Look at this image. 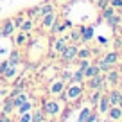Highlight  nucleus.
Masks as SVG:
<instances>
[{"label": "nucleus", "mask_w": 122, "mask_h": 122, "mask_svg": "<svg viewBox=\"0 0 122 122\" xmlns=\"http://www.w3.org/2000/svg\"><path fill=\"white\" fill-rule=\"evenodd\" d=\"M117 77H118V76H117V72H110V76H108V79H110L111 83H115V81H117Z\"/></svg>", "instance_id": "nucleus-27"}, {"label": "nucleus", "mask_w": 122, "mask_h": 122, "mask_svg": "<svg viewBox=\"0 0 122 122\" xmlns=\"http://www.w3.org/2000/svg\"><path fill=\"white\" fill-rule=\"evenodd\" d=\"M77 56H79L81 59H86V57L90 56V52H88L86 49H83V50H77Z\"/></svg>", "instance_id": "nucleus-24"}, {"label": "nucleus", "mask_w": 122, "mask_h": 122, "mask_svg": "<svg viewBox=\"0 0 122 122\" xmlns=\"http://www.w3.org/2000/svg\"><path fill=\"white\" fill-rule=\"evenodd\" d=\"M41 110L47 117H56L57 118L59 113L63 111V106H61V101H57V99H47V101H43Z\"/></svg>", "instance_id": "nucleus-2"}, {"label": "nucleus", "mask_w": 122, "mask_h": 122, "mask_svg": "<svg viewBox=\"0 0 122 122\" xmlns=\"http://www.w3.org/2000/svg\"><path fill=\"white\" fill-rule=\"evenodd\" d=\"M32 110H34V104L30 102V101H25V102H22L18 108H16L18 115H20V113H25V111H32Z\"/></svg>", "instance_id": "nucleus-12"}, {"label": "nucleus", "mask_w": 122, "mask_h": 122, "mask_svg": "<svg viewBox=\"0 0 122 122\" xmlns=\"http://www.w3.org/2000/svg\"><path fill=\"white\" fill-rule=\"evenodd\" d=\"M88 66H90V61H88V59H81V65H79V70H83V72H84V70H86Z\"/></svg>", "instance_id": "nucleus-25"}, {"label": "nucleus", "mask_w": 122, "mask_h": 122, "mask_svg": "<svg viewBox=\"0 0 122 122\" xmlns=\"http://www.w3.org/2000/svg\"><path fill=\"white\" fill-rule=\"evenodd\" d=\"M70 38H72V40H74V41H77V40H79V38H81V32H76V30H74L72 34H70Z\"/></svg>", "instance_id": "nucleus-28"}, {"label": "nucleus", "mask_w": 122, "mask_h": 122, "mask_svg": "<svg viewBox=\"0 0 122 122\" xmlns=\"http://www.w3.org/2000/svg\"><path fill=\"white\" fill-rule=\"evenodd\" d=\"M66 43H68V38H65V36H63V38H57V40H54L52 41V47H50V54H59L61 50L65 49L66 47Z\"/></svg>", "instance_id": "nucleus-8"}, {"label": "nucleus", "mask_w": 122, "mask_h": 122, "mask_svg": "<svg viewBox=\"0 0 122 122\" xmlns=\"http://www.w3.org/2000/svg\"><path fill=\"white\" fill-rule=\"evenodd\" d=\"M95 2H101V0H95Z\"/></svg>", "instance_id": "nucleus-36"}, {"label": "nucleus", "mask_w": 122, "mask_h": 122, "mask_svg": "<svg viewBox=\"0 0 122 122\" xmlns=\"http://www.w3.org/2000/svg\"><path fill=\"white\" fill-rule=\"evenodd\" d=\"M0 122H11V115L2 113V115H0Z\"/></svg>", "instance_id": "nucleus-26"}, {"label": "nucleus", "mask_w": 122, "mask_h": 122, "mask_svg": "<svg viewBox=\"0 0 122 122\" xmlns=\"http://www.w3.org/2000/svg\"><path fill=\"white\" fill-rule=\"evenodd\" d=\"M108 110H110V99H108V97H102L101 102H99V111L101 113H106Z\"/></svg>", "instance_id": "nucleus-17"}, {"label": "nucleus", "mask_w": 122, "mask_h": 122, "mask_svg": "<svg viewBox=\"0 0 122 122\" xmlns=\"http://www.w3.org/2000/svg\"><path fill=\"white\" fill-rule=\"evenodd\" d=\"M11 38H13V43H15L16 49H23V47H27V43L30 41V34L29 32H23V30H18Z\"/></svg>", "instance_id": "nucleus-4"}, {"label": "nucleus", "mask_w": 122, "mask_h": 122, "mask_svg": "<svg viewBox=\"0 0 122 122\" xmlns=\"http://www.w3.org/2000/svg\"><path fill=\"white\" fill-rule=\"evenodd\" d=\"M34 27H36V20H32V18H29V16H27V18L20 23L18 30H23V32H29V34H30V32L34 30Z\"/></svg>", "instance_id": "nucleus-9"}, {"label": "nucleus", "mask_w": 122, "mask_h": 122, "mask_svg": "<svg viewBox=\"0 0 122 122\" xmlns=\"http://www.w3.org/2000/svg\"><path fill=\"white\" fill-rule=\"evenodd\" d=\"M18 122H32V113H30V111L20 113L18 115Z\"/></svg>", "instance_id": "nucleus-19"}, {"label": "nucleus", "mask_w": 122, "mask_h": 122, "mask_svg": "<svg viewBox=\"0 0 122 122\" xmlns=\"http://www.w3.org/2000/svg\"><path fill=\"white\" fill-rule=\"evenodd\" d=\"M77 50H79V49H77V45H70V43H66V47L59 52L61 61H63V63H70V61L77 56Z\"/></svg>", "instance_id": "nucleus-3"}, {"label": "nucleus", "mask_w": 122, "mask_h": 122, "mask_svg": "<svg viewBox=\"0 0 122 122\" xmlns=\"http://www.w3.org/2000/svg\"><path fill=\"white\" fill-rule=\"evenodd\" d=\"M111 15H113V11H111V9H106V11H104V18H110Z\"/></svg>", "instance_id": "nucleus-30"}, {"label": "nucleus", "mask_w": 122, "mask_h": 122, "mask_svg": "<svg viewBox=\"0 0 122 122\" xmlns=\"http://www.w3.org/2000/svg\"><path fill=\"white\" fill-rule=\"evenodd\" d=\"M84 81V72L77 68L76 72H72V77H70V83H83Z\"/></svg>", "instance_id": "nucleus-14"}, {"label": "nucleus", "mask_w": 122, "mask_h": 122, "mask_svg": "<svg viewBox=\"0 0 122 122\" xmlns=\"http://www.w3.org/2000/svg\"><path fill=\"white\" fill-rule=\"evenodd\" d=\"M25 18H27V13H25V11H23V13H18V15H15V16H11V20H13V23H15L16 29L20 27V23H22Z\"/></svg>", "instance_id": "nucleus-16"}, {"label": "nucleus", "mask_w": 122, "mask_h": 122, "mask_svg": "<svg viewBox=\"0 0 122 122\" xmlns=\"http://www.w3.org/2000/svg\"><path fill=\"white\" fill-rule=\"evenodd\" d=\"M32 122H45V113H43L41 108L32 111Z\"/></svg>", "instance_id": "nucleus-15"}, {"label": "nucleus", "mask_w": 122, "mask_h": 122, "mask_svg": "<svg viewBox=\"0 0 122 122\" xmlns=\"http://www.w3.org/2000/svg\"><path fill=\"white\" fill-rule=\"evenodd\" d=\"M108 99H110V104H118V101H120V93H118V92H111V95L108 97Z\"/></svg>", "instance_id": "nucleus-22"}, {"label": "nucleus", "mask_w": 122, "mask_h": 122, "mask_svg": "<svg viewBox=\"0 0 122 122\" xmlns=\"http://www.w3.org/2000/svg\"><path fill=\"white\" fill-rule=\"evenodd\" d=\"M0 29H2V38H11V36L15 34L16 27H15V23H13L11 18H5L4 22L0 23Z\"/></svg>", "instance_id": "nucleus-6"}, {"label": "nucleus", "mask_w": 122, "mask_h": 122, "mask_svg": "<svg viewBox=\"0 0 122 122\" xmlns=\"http://www.w3.org/2000/svg\"><path fill=\"white\" fill-rule=\"evenodd\" d=\"M111 5L113 7H122V0H111Z\"/></svg>", "instance_id": "nucleus-29"}, {"label": "nucleus", "mask_w": 122, "mask_h": 122, "mask_svg": "<svg viewBox=\"0 0 122 122\" xmlns=\"http://www.w3.org/2000/svg\"><path fill=\"white\" fill-rule=\"evenodd\" d=\"M92 111H90V108H83V111L79 113V118H77V122H86V118H88V115H90Z\"/></svg>", "instance_id": "nucleus-20"}, {"label": "nucleus", "mask_w": 122, "mask_h": 122, "mask_svg": "<svg viewBox=\"0 0 122 122\" xmlns=\"http://www.w3.org/2000/svg\"><path fill=\"white\" fill-rule=\"evenodd\" d=\"M65 81H63V79H54L52 81V83H50L49 84V93H50V95H61V92H63V90H65Z\"/></svg>", "instance_id": "nucleus-7"}, {"label": "nucleus", "mask_w": 122, "mask_h": 122, "mask_svg": "<svg viewBox=\"0 0 122 122\" xmlns=\"http://www.w3.org/2000/svg\"><path fill=\"white\" fill-rule=\"evenodd\" d=\"M120 86H122V79H120Z\"/></svg>", "instance_id": "nucleus-34"}, {"label": "nucleus", "mask_w": 122, "mask_h": 122, "mask_svg": "<svg viewBox=\"0 0 122 122\" xmlns=\"http://www.w3.org/2000/svg\"><path fill=\"white\" fill-rule=\"evenodd\" d=\"M99 72H101L99 65H92V63H90V66H88V68L84 70V77H88V79H90V77L97 76V74H99Z\"/></svg>", "instance_id": "nucleus-11"}, {"label": "nucleus", "mask_w": 122, "mask_h": 122, "mask_svg": "<svg viewBox=\"0 0 122 122\" xmlns=\"http://www.w3.org/2000/svg\"><path fill=\"white\" fill-rule=\"evenodd\" d=\"M57 20H59L57 13H56V11H52V13H49V15L41 16V20H40V25H41V29H43V30H50Z\"/></svg>", "instance_id": "nucleus-5"}, {"label": "nucleus", "mask_w": 122, "mask_h": 122, "mask_svg": "<svg viewBox=\"0 0 122 122\" xmlns=\"http://www.w3.org/2000/svg\"><path fill=\"white\" fill-rule=\"evenodd\" d=\"M0 40H2V29H0Z\"/></svg>", "instance_id": "nucleus-32"}, {"label": "nucleus", "mask_w": 122, "mask_h": 122, "mask_svg": "<svg viewBox=\"0 0 122 122\" xmlns=\"http://www.w3.org/2000/svg\"><path fill=\"white\" fill-rule=\"evenodd\" d=\"M79 32H81V40H83V41H88V40H92V38H93V27H92V25L83 27V29H81Z\"/></svg>", "instance_id": "nucleus-10"}, {"label": "nucleus", "mask_w": 122, "mask_h": 122, "mask_svg": "<svg viewBox=\"0 0 122 122\" xmlns=\"http://www.w3.org/2000/svg\"><path fill=\"white\" fill-rule=\"evenodd\" d=\"M83 95V84L81 83H70V86H66L65 90L61 92V101L66 102H74Z\"/></svg>", "instance_id": "nucleus-1"}, {"label": "nucleus", "mask_w": 122, "mask_h": 122, "mask_svg": "<svg viewBox=\"0 0 122 122\" xmlns=\"http://www.w3.org/2000/svg\"><path fill=\"white\" fill-rule=\"evenodd\" d=\"M49 122H59V120H56V117H52V120H49Z\"/></svg>", "instance_id": "nucleus-31"}, {"label": "nucleus", "mask_w": 122, "mask_h": 122, "mask_svg": "<svg viewBox=\"0 0 122 122\" xmlns=\"http://www.w3.org/2000/svg\"><path fill=\"white\" fill-rule=\"evenodd\" d=\"M11 122H18V120H11Z\"/></svg>", "instance_id": "nucleus-35"}, {"label": "nucleus", "mask_w": 122, "mask_h": 122, "mask_svg": "<svg viewBox=\"0 0 122 122\" xmlns=\"http://www.w3.org/2000/svg\"><path fill=\"white\" fill-rule=\"evenodd\" d=\"M13 110H15V104H13V101H11V99H7V101L4 102L2 113H7V115H11V113H13Z\"/></svg>", "instance_id": "nucleus-18"}, {"label": "nucleus", "mask_w": 122, "mask_h": 122, "mask_svg": "<svg viewBox=\"0 0 122 122\" xmlns=\"http://www.w3.org/2000/svg\"><path fill=\"white\" fill-rule=\"evenodd\" d=\"M102 81H104V77H101L99 74H97V76L90 77V81H88V86H90V88H99L101 84H102Z\"/></svg>", "instance_id": "nucleus-13"}, {"label": "nucleus", "mask_w": 122, "mask_h": 122, "mask_svg": "<svg viewBox=\"0 0 122 122\" xmlns=\"http://www.w3.org/2000/svg\"><path fill=\"white\" fill-rule=\"evenodd\" d=\"M56 2H65V0H56Z\"/></svg>", "instance_id": "nucleus-33"}, {"label": "nucleus", "mask_w": 122, "mask_h": 122, "mask_svg": "<svg viewBox=\"0 0 122 122\" xmlns=\"http://www.w3.org/2000/svg\"><path fill=\"white\" fill-rule=\"evenodd\" d=\"M70 77H72V72H70V70H63L59 79H63L65 83H70Z\"/></svg>", "instance_id": "nucleus-23"}, {"label": "nucleus", "mask_w": 122, "mask_h": 122, "mask_svg": "<svg viewBox=\"0 0 122 122\" xmlns=\"http://www.w3.org/2000/svg\"><path fill=\"white\" fill-rule=\"evenodd\" d=\"M110 111V117L113 118V120H118V118L122 117V111L118 110V108H111V110H108Z\"/></svg>", "instance_id": "nucleus-21"}]
</instances>
